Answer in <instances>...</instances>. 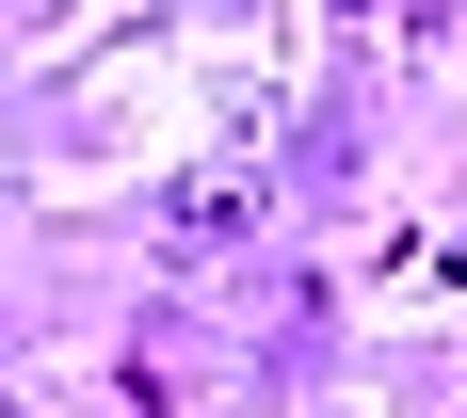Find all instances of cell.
I'll use <instances>...</instances> for the list:
<instances>
[{
  "label": "cell",
  "instance_id": "6da1fadb",
  "mask_svg": "<svg viewBox=\"0 0 467 418\" xmlns=\"http://www.w3.org/2000/svg\"><path fill=\"white\" fill-rule=\"evenodd\" d=\"M258 241V178H193L178 193V258H242Z\"/></svg>",
  "mask_w": 467,
  "mask_h": 418
}]
</instances>
